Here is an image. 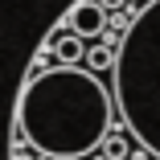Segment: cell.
Returning <instances> with one entry per match:
<instances>
[{
	"label": "cell",
	"mask_w": 160,
	"mask_h": 160,
	"mask_svg": "<svg viewBox=\"0 0 160 160\" xmlns=\"http://www.w3.org/2000/svg\"><path fill=\"white\" fill-rule=\"evenodd\" d=\"M58 25L78 37L74 62L111 94L123 160H160V0H78Z\"/></svg>",
	"instance_id": "1"
},
{
	"label": "cell",
	"mask_w": 160,
	"mask_h": 160,
	"mask_svg": "<svg viewBox=\"0 0 160 160\" xmlns=\"http://www.w3.org/2000/svg\"><path fill=\"white\" fill-rule=\"evenodd\" d=\"M111 132V94L78 62H49L33 53L21 78L12 136L49 160H82Z\"/></svg>",
	"instance_id": "2"
}]
</instances>
